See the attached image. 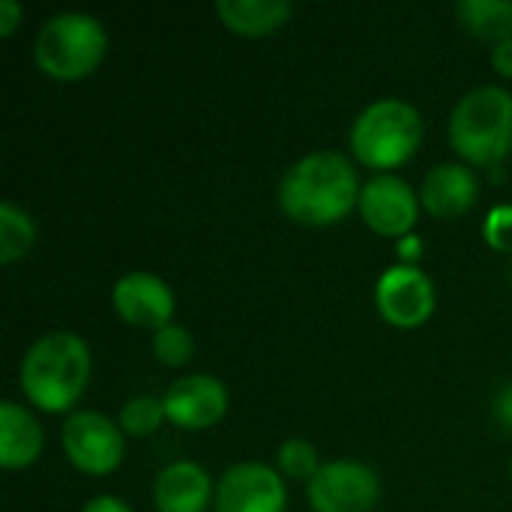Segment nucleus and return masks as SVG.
<instances>
[{"label":"nucleus","instance_id":"f257e3e1","mask_svg":"<svg viewBox=\"0 0 512 512\" xmlns=\"http://www.w3.org/2000/svg\"><path fill=\"white\" fill-rule=\"evenodd\" d=\"M360 192L354 162L336 150H318L282 174L279 207L300 225H333L360 204Z\"/></svg>","mask_w":512,"mask_h":512},{"label":"nucleus","instance_id":"f03ea898","mask_svg":"<svg viewBox=\"0 0 512 512\" xmlns=\"http://www.w3.org/2000/svg\"><path fill=\"white\" fill-rule=\"evenodd\" d=\"M90 366V348L78 333H45L27 348L21 360V390L36 408L48 414L72 411V405L87 390Z\"/></svg>","mask_w":512,"mask_h":512},{"label":"nucleus","instance_id":"7ed1b4c3","mask_svg":"<svg viewBox=\"0 0 512 512\" xmlns=\"http://www.w3.org/2000/svg\"><path fill=\"white\" fill-rule=\"evenodd\" d=\"M450 144L468 165H498L512 150V93L498 84L468 90L450 114Z\"/></svg>","mask_w":512,"mask_h":512},{"label":"nucleus","instance_id":"20e7f679","mask_svg":"<svg viewBox=\"0 0 512 512\" xmlns=\"http://www.w3.org/2000/svg\"><path fill=\"white\" fill-rule=\"evenodd\" d=\"M108 51V33L99 18L87 12L51 15L33 42L36 66L57 81L87 78Z\"/></svg>","mask_w":512,"mask_h":512},{"label":"nucleus","instance_id":"39448f33","mask_svg":"<svg viewBox=\"0 0 512 512\" xmlns=\"http://www.w3.org/2000/svg\"><path fill=\"white\" fill-rule=\"evenodd\" d=\"M423 141V117L405 99H378L351 126L354 156L378 171L408 162Z\"/></svg>","mask_w":512,"mask_h":512},{"label":"nucleus","instance_id":"423d86ee","mask_svg":"<svg viewBox=\"0 0 512 512\" xmlns=\"http://www.w3.org/2000/svg\"><path fill=\"white\" fill-rule=\"evenodd\" d=\"M66 459L84 474H111L123 462V432L99 411H72L60 432Z\"/></svg>","mask_w":512,"mask_h":512},{"label":"nucleus","instance_id":"0eeeda50","mask_svg":"<svg viewBox=\"0 0 512 512\" xmlns=\"http://www.w3.org/2000/svg\"><path fill=\"white\" fill-rule=\"evenodd\" d=\"M306 498L315 512H372L381 498V480L360 462H327L309 480Z\"/></svg>","mask_w":512,"mask_h":512},{"label":"nucleus","instance_id":"6e6552de","mask_svg":"<svg viewBox=\"0 0 512 512\" xmlns=\"http://www.w3.org/2000/svg\"><path fill=\"white\" fill-rule=\"evenodd\" d=\"M378 312L396 327H420L435 312V285L417 264H396L375 285Z\"/></svg>","mask_w":512,"mask_h":512},{"label":"nucleus","instance_id":"1a4fd4ad","mask_svg":"<svg viewBox=\"0 0 512 512\" xmlns=\"http://www.w3.org/2000/svg\"><path fill=\"white\" fill-rule=\"evenodd\" d=\"M288 492L279 471L261 462L228 468L216 486V512H285Z\"/></svg>","mask_w":512,"mask_h":512},{"label":"nucleus","instance_id":"9d476101","mask_svg":"<svg viewBox=\"0 0 512 512\" xmlns=\"http://www.w3.org/2000/svg\"><path fill=\"white\" fill-rule=\"evenodd\" d=\"M420 198L408 180L396 174H375L363 183L360 192V216L366 225L384 237H408L417 225Z\"/></svg>","mask_w":512,"mask_h":512},{"label":"nucleus","instance_id":"9b49d317","mask_svg":"<svg viewBox=\"0 0 512 512\" xmlns=\"http://www.w3.org/2000/svg\"><path fill=\"white\" fill-rule=\"evenodd\" d=\"M165 417L180 429H210L228 411V390L213 375L177 378L162 396Z\"/></svg>","mask_w":512,"mask_h":512},{"label":"nucleus","instance_id":"f8f14e48","mask_svg":"<svg viewBox=\"0 0 512 512\" xmlns=\"http://www.w3.org/2000/svg\"><path fill=\"white\" fill-rule=\"evenodd\" d=\"M111 303L123 321H129L132 327H147L153 333L168 327L174 315V294L168 282L141 270L117 279L111 291Z\"/></svg>","mask_w":512,"mask_h":512},{"label":"nucleus","instance_id":"ddd939ff","mask_svg":"<svg viewBox=\"0 0 512 512\" xmlns=\"http://www.w3.org/2000/svg\"><path fill=\"white\" fill-rule=\"evenodd\" d=\"M477 192H480V180L474 168L462 162H444L426 174L420 186V204L438 219H456L474 207Z\"/></svg>","mask_w":512,"mask_h":512},{"label":"nucleus","instance_id":"4468645a","mask_svg":"<svg viewBox=\"0 0 512 512\" xmlns=\"http://www.w3.org/2000/svg\"><path fill=\"white\" fill-rule=\"evenodd\" d=\"M153 501L159 512H204L213 501L210 474L195 462H171L156 477Z\"/></svg>","mask_w":512,"mask_h":512},{"label":"nucleus","instance_id":"2eb2a0df","mask_svg":"<svg viewBox=\"0 0 512 512\" xmlns=\"http://www.w3.org/2000/svg\"><path fill=\"white\" fill-rule=\"evenodd\" d=\"M42 453V429L18 402L0 405V465L6 471L27 468Z\"/></svg>","mask_w":512,"mask_h":512},{"label":"nucleus","instance_id":"dca6fc26","mask_svg":"<svg viewBox=\"0 0 512 512\" xmlns=\"http://www.w3.org/2000/svg\"><path fill=\"white\" fill-rule=\"evenodd\" d=\"M216 15L240 36H264L279 30L291 18L288 0H219Z\"/></svg>","mask_w":512,"mask_h":512},{"label":"nucleus","instance_id":"f3484780","mask_svg":"<svg viewBox=\"0 0 512 512\" xmlns=\"http://www.w3.org/2000/svg\"><path fill=\"white\" fill-rule=\"evenodd\" d=\"M456 15L480 39H492L495 45L512 39V0H462Z\"/></svg>","mask_w":512,"mask_h":512},{"label":"nucleus","instance_id":"a211bd4d","mask_svg":"<svg viewBox=\"0 0 512 512\" xmlns=\"http://www.w3.org/2000/svg\"><path fill=\"white\" fill-rule=\"evenodd\" d=\"M36 240V225L24 207L15 201L0 204V264H12L30 252Z\"/></svg>","mask_w":512,"mask_h":512},{"label":"nucleus","instance_id":"6ab92c4d","mask_svg":"<svg viewBox=\"0 0 512 512\" xmlns=\"http://www.w3.org/2000/svg\"><path fill=\"white\" fill-rule=\"evenodd\" d=\"M165 420V405L162 399L153 396H135L120 408V429L132 438L153 435Z\"/></svg>","mask_w":512,"mask_h":512},{"label":"nucleus","instance_id":"aec40b11","mask_svg":"<svg viewBox=\"0 0 512 512\" xmlns=\"http://www.w3.org/2000/svg\"><path fill=\"white\" fill-rule=\"evenodd\" d=\"M276 468L288 480H312L321 471L318 450L303 438H291L276 450Z\"/></svg>","mask_w":512,"mask_h":512},{"label":"nucleus","instance_id":"412c9836","mask_svg":"<svg viewBox=\"0 0 512 512\" xmlns=\"http://www.w3.org/2000/svg\"><path fill=\"white\" fill-rule=\"evenodd\" d=\"M192 351H195V342H192L189 330L180 327V324H168V327H162V330L153 333V354L165 366H183V363H189L192 360Z\"/></svg>","mask_w":512,"mask_h":512},{"label":"nucleus","instance_id":"4be33fe9","mask_svg":"<svg viewBox=\"0 0 512 512\" xmlns=\"http://www.w3.org/2000/svg\"><path fill=\"white\" fill-rule=\"evenodd\" d=\"M483 237L489 240L492 249L512 255V204H501L489 210L483 222Z\"/></svg>","mask_w":512,"mask_h":512},{"label":"nucleus","instance_id":"5701e85b","mask_svg":"<svg viewBox=\"0 0 512 512\" xmlns=\"http://www.w3.org/2000/svg\"><path fill=\"white\" fill-rule=\"evenodd\" d=\"M21 15H24V9L18 0H0V36H9L18 27Z\"/></svg>","mask_w":512,"mask_h":512},{"label":"nucleus","instance_id":"b1692460","mask_svg":"<svg viewBox=\"0 0 512 512\" xmlns=\"http://www.w3.org/2000/svg\"><path fill=\"white\" fill-rule=\"evenodd\" d=\"M495 420H498L507 432H512V384L501 387L498 396H495Z\"/></svg>","mask_w":512,"mask_h":512},{"label":"nucleus","instance_id":"393cba45","mask_svg":"<svg viewBox=\"0 0 512 512\" xmlns=\"http://www.w3.org/2000/svg\"><path fill=\"white\" fill-rule=\"evenodd\" d=\"M492 66H495L501 75L512 78V39H504V42H498V45L492 48Z\"/></svg>","mask_w":512,"mask_h":512},{"label":"nucleus","instance_id":"a878e982","mask_svg":"<svg viewBox=\"0 0 512 512\" xmlns=\"http://www.w3.org/2000/svg\"><path fill=\"white\" fill-rule=\"evenodd\" d=\"M81 512H132V510H129L120 498H114V495H99V498L87 501Z\"/></svg>","mask_w":512,"mask_h":512},{"label":"nucleus","instance_id":"bb28decb","mask_svg":"<svg viewBox=\"0 0 512 512\" xmlns=\"http://www.w3.org/2000/svg\"><path fill=\"white\" fill-rule=\"evenodd\" d=\"M399 255H402V258L408 255V261H402V264H414V258L420 255V243H417V237H411V234H408V237L399 243Z\"/></svg>","mask_w":512,"mask_h":512}]
</instances>
